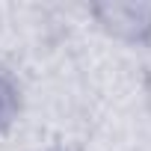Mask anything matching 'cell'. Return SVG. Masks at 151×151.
Listing matches in <instances>:
<instances>
[{"instance_id": "6da1fadb", "label": "cell", "mask_w": 151, "mask_h": 151, "mask_svg": "<svg viewBox=\"0 0 151 151\" xmlns=\"http://www.w3.org/2000/svg\"><path fill=\"white\" fill-rule=\"evenodd\" d=\"M92 15L119 42L127 45L151 42V3H101L92 6Z\"/></svg>"}, {"instance_id": "7a4b0ae2", "label": "cell", "mask_w": 151, "mask_h": 151, "mask_svg": "<svg viewBox=\"0 0 151 151\" xmlns=\"http://www.w3.org/2000/svg\"><path fill=\"white\" fill-rule=\"evenodd\" d=\"M21 113V86L6 68H0V133L9 130Z\"/></svg>"}, {"instance_id": "3957f363", "label": "cell", "mask_w": 151, "mask_h": 151, "mask_svg": "<svg viewBox=\"0 0 151 151\" xmlns=\"http://www.w3.org/2000/svg\"><path fill=\"white\" fill-rule=\"evenodd\" d=\"M53 151H62V148H53Z\"/></svg>"}]
</instances>
